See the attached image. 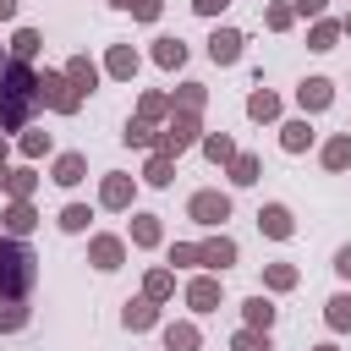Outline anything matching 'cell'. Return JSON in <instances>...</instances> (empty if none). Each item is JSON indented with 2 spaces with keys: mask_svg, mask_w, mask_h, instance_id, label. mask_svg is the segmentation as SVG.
I'll return each instance as SVG.
<instances>
[{
  "mask_svg": "<svg viewBox=\"0 0 351 351\" xmlns=\"http://www.w3.org/2000/svg\"><path fill=\"white\" fill-rule=\"evenodd\" d=\"M181 55H186V49H181L176 38H159V66H181Z\"/></svg>",
  "mask_w": 351,
  "mask_h": 351,
  "instance_id": "cb8c5ba5",
  "label": "cell"
},
{
  "mask_svg": "<svg viewBox=\"0 0 351 351\" xmlns=\"http://www.w3.org/2000/svg\"><path fill=\"white\" fill-rule=\"evenodd\" d=\"M132 11H137L143 22H154V16H159V0H132Z\"/></svg>",
  "mask_w": 351,
  "mask_h": 351,
  "instance_id": "836d02e7",
  "label": "cell"
},
{
  "mask_svg": "<svg viewBox=\"0 0 351 351\" xmlns=\"http://www.w3.org/2000/svg\"><path fill=\"white\" fill-rule=\"evenodd\" d=\"M170 258H176V263H197V258H203V247H176Z\"/></svg>",
  "mask_w": 351,
  "mask_h": 351,
  "instance_id": "d590c367",
  "label": "cell"
},
{
  "mask_svg": "<svg viewBox=\"0 0 351 351\" xmlns=\"http://www.w3.org/2000/svg\"><path fill=\"white\" fill-rule=\"evenodd\" d=\"M148 181H154V186H165V181H170V165H165V159H154V165H148Z\"/></svg>",
  "mask_w": 351,
  "mask_h": 351,
  "instance_id": "d6a6232c",
  "label": "cell"
},
{
  "mask_svg": "<svg viewBox=\"0 0 351 351\" xmlns=\"http://www.w3.org/2000/svg\"><path fill=\"white\" fill-rule=\"evenodd\" d=\"M38 82L49 88V104H55V110H77V93H71L60 77H38Z\"/></svg>",
  "mask_w": 351,
  "mask_h": 351,
  "instance_id": "52a82bcc",
  "label": "cell"
},
{
  "mask_svg": "<svg viewBox=\"0 0 351 351\" xmlns=\"http://www.w3.org/2000/svg\"><path fill=\"white\" fill-rule=\"evenodd\" d=\"M236 351H269V335H236Z\"/></svg>",
  "mask_w": 351,
  "mask_h": 351,
  "instance_id": "f546056e",
  "label": "cell"
},
{
  "mask_svg": "<svg viewBox=\"0 0 351 351\" xmlns=\"http://www.w3.org/2000/svg\"><path fill=\"white\" fill-rule=\"evenodd\" d=\"M313 49H335V27H318L313 33Z\"/></svg>",
  "mask_w": 351,
  "mask_h": 351,
  "instance_id": "e575fe53",
  "label": "cell"
},
{
  "mask_svg": "<svg viewBox=\"0 0 351 351\" xmlns=\"http://www.w3.org/2000/svg\"><path fill=\"white\" fill-rule=\"evenodd\" d=\"M186 143H192V121H176V126H170V137H165V148H170V154H181Z\"/></svg>",
  "mask_w": 351,
  "mask_h": 351,
  "instance_id": "e0dca14e",
  "label": "cell"
},
{
  "mask_svg": "<svg viewBox=\"0 0 351 351\" xmlns=\"http://www.w3.org/2000/svg\"><path fill=\"white\" fill-rule=\"evenodd\" d=\"M11 49H16V55H22V60H27V55H33V49H38V33H27V27H22V33H16V44H11Z\"/></svg>",
  "mask_w": 351,
  "mask_h": 351,
  "instance_id": "4316f807",
  "label": "cell"
},
{
  "mask_svg": "<svg viewBox=\"0 0 351 351\" xmlns=\"http://www.w3.org/2000/svg\"><path fill=\"white\" fill-rule=\"evenodd\" d=\"M104 203H110V208H126V203H132V186H126V176L104 181Z\"/></svg>",
  "mask_w": 351,
  "mask_h": 351,
  "instance_id": "4fadbf2b",
  "label": "cell"
},
{
  "mask_svg": "<svg viewBox=\"0 0 351 351\" xmlns=\"http://www.w3.org/2000/svg\"><path fill=\"white\" fill-rule=\"evenodd\" d=\"M38 99H44V88H38V77L27 71V60L22 55H0V132H16V126H27V115L38 110Z\"/></svg>",
  "mask_w": 351,
  "mask_h": 351,
  "instance_id": "6da1fadb",
  "label": "cell"
},
{
  "mask_svg": "<svg viewBox=\"0 0 351 351\" xmlns=\"http://www.w3.org/2000/svg\"><path fill=\"white\" fill-rule=\"evenodd\" d=\"M93 263H99V269H115V263H121V241L99 236V241H93Z\"/></svg>",
  "mask_w": 351,
  "mask_h": 351,
  "instance_id": "9c48e42d",
  "label": "cell"
},
{
  "mask_svg": "<svg viewBox=\"0 0 351 351\" xmlns=\"http://www.w3.org/2000/svg\"><path fill=\"white\" fill-rule=\"evenodd\" d=\"M230 258H236V247H230V241H208V247H203V263H219V269H225Z\"/></svg>",
  "mask_w": 351,
  "mask_h": 351,
  "instance_id": "ac0fdd59",
  "label": "cell"
},
{
  "mask_svg": "<svg viewBox=\"0 0 351 351\" xmlns=\"http://www.w3.org/2000/svg\"><path fill=\"white\" fill-rule=\"evenodd\" d=\"M71 82H77V88H93V66H88V60H71Z\"/></svg>",
  "mask_w": 351,
  "mask_h": 351,
  "instance_id": "83f0119b",
  "label": "cell"
},
{
  "mask_svg": "<svg viewBox=\"0 0 351 351\" xmlns=\"http://www.w3.org/2000/svg\"><path fill=\"white\" fill-rule=\"evenodd\" d=\"M324 165H329V170H346V165H351V137L329 143V148H324Z\"/></svg>",
  "mask_w": 351,
  "mask_h": 351,
  "instance_id": "7c38bea8",
  "label": "cell"
},
{
  "mask_svg": "<svg viewBox=\"0 0 351 351\" xmlns=\"http://www.w3.org/2000/svg\"><path fill=\"white\" fill-rule=\"evenodd\" d=\"M208 55H214V60H236V55H241V33H230V27H219V33L208 38Z\"/></svg>",
  "mask_w": 351,
  "mask_h": 351,
  "instance_id": "277c9868",
  "label": "cell"
},
{
  "mask_svg": "<svg viewBox=\"0 0 351 351\" xmlns=\"http://www.w3.org/2000/svg\"><path fill=\"white\" fill-rule=\"evenodd\" d=\"M11 11H16V0H0V16H11Z\"/></svg>",
  "mask_w": 351,
  "mask_h": 351,
  "instance_id": "60d3db41",
  "label": "cell"
},
{
  "mask_svg": "<svg viewBox=\"0 0 351 351\" xmlns=\"http://www.w3.org/2000/svg\"><path fill=\"white\" fill-rule=\"evenodd\" d=\"M5 225H11V236H27V230H33V208H27V203H11Z\"/></svg>",
  "mask_w": 351,
  "mask_h": 351,
  "instance_id": "5bb4252c",
  "label": "cell"
},
{
  "mask_svg": "<svg viewBox=\"0 0 351 351\" xmlns=\"http://www.w3.org/2000/svg\"><path fill=\"white\" fill-rule=\"evenodd\" d=\"M0 186H11V192H16V197H27V186H33V176H27V170H11V176H5V181H0Z\"/></svg>",
  "mask_w": 351,
  "mask_h": 351,
  "instance_id": "484cf974",
  "label": "cell"
},
{
  "mask_svg": "<svg viewBox=\"0 0 351 351\" xmlns=\"http://www.w3.org/2000/svg\"><path fill=\"white\" fill-rule=\"evenodd\" d=\"M126 324H132V329H148V324H154V307H148V302H126Z\"/></svg>",
  "mask_w": 351,
  "mask_h": 351,
  "instance_id": "d6986e66",
  "label": "cell"
},
{
  "mask_svg": "<svg viewBox=\"0 0 351 351\" xmlns=\"http://www.w3.org/2000/svg\"><path fill=\"white\" fill-rule=\"evenodd\" d=\"M115 5H132V0H115Z\"/></svg>",
  "mask_w": 351,
  "mask_h": 351,
  "instance_id": "b9f144b4",
  "label": "cell"
},
{
  "mask_svg": "<svg viewBox=\"0 0 351 351\" xmlns=\"http://www.w3.org/2000/svg\"><path fill=\"white\" fill-rule=\"evenodd\" d=\"M329 324L335 329H351V296H335L329 302Z\"/></svg>",
  "mask_w": 351,
  "mask_h": 351,
  "instance_id": "ffe728a7",
  "label": "cell"
},
{
  "mask_svg": "<svg viewBox=\"0 0 351 351\" xmlns=\"http://www.w3.org/2000/svg\"><path fill=\"white\" fill-rule=\"evenodd\" d=\"M307 143H313V126H307V121H291V126H285V148H291V154H302Z\"/></svg>",
  "mask_w": 351,
  "mask_h": 351,
  "instance_id": "8fae6325",
  "label": "cell"
},
{
  "mask_svg": "<svg viewBox=\"0 0 351 351\" xmlns=\"http://www.w3.org/2000/svg\"><path fill=\"white\" fill-rule=\"evenodd\" d=\"M27 324V307L22 302H5V313H0V329H22Z\"/></svg>",
  "mask_w": 351,
  "mask_h": 351,
  "instance_id": "603a6c76",
  "label": "cell"
},
{
  "mask_svg": "<svg viewBox=\"0 0 351 351\" xmlns=\"http://www.w3.org/2000/svg\"><path fill=\"white\" fill-rule=\"evenodd\" d=\"M186 296H192V307H197V313H208V307L219 302V285H214V280H197V285H192Z\"/></svg>",
  "mask_w": 351,
  "mask_h": 351,
  "instance_id": "30bf717a",
  "label": "cell"
},
{
  "mask_svg": "<svg viewBox=\"0 0 351 351\" xmlns=\"http://www.w3.org/2000/svg\"><path fill=\"white\" fill-rule=\"evenodd\" d=\"M258 225H263V230H269V236H280V241H285V236H291V214H285V208H280V203H269V208H263V214H258Z\"/></svg>",
  "mask_w": 351,
  "mask_h": 351,
  "instance_id": "5b68a950",
  "label": "cell"
},
{
  "mask_svg": "<svg viewBox=\"0 0 351 351\" xmlns=\"http://www.w3.org/2000/svg\"><path fill=\"white\" fill-rule=\"evenodd\" d=\"M110 71H115V77H132V71H137V55H132V49H115V55H110Z\"/></svg>",
  "mask_w": 351,
  "mask_h": 351,
  "instance_id": "44dd1931",
  "label": "cell"
},
{
  "mask_svg": "<svg viewBox=\"0 0 351 351\" xmlns=\"http://www.w3.org/2000/svg\"><path fill=\"white\" fill-rule=\"evenodd\" d=\"M225 214H230V197H225V192H197V197H192V219H197V225H219Z\"/></svg>",
  "mask_w": 351,
  "mask_h": 351,
  "instance_id": "3957f363",
  "label": "cell"
},
{
  "mask_svg": "<svg viewBox=\"0 0 351 351\" xmlns=\"http://www.w3.org/2000/svg\"><path fill=\"white\" fill-rule=\"evenodd\" d=\"M236 181H241V186L258 181V159H236Z\"/></svg>",
  "mask_w": 351,
  "mask_h": 351,
  "instance_id": "4dcf8cb0",
  "label": "cell"
},
{
  "mask_svg": "<svg viewBox=\"0 0 351 351\" xmlns=\"http://www.w3.org/2000/svg\"><path fill=\"white\" fill-rule=\"evenodd\" d=\"M247 324H258V329H269V324H274V307H269L263 296H252V302H247Z\"/></svg>",
  "mask_w": 351,
  "mask_h": 351,
  "instance_id": "2e32d148",
  "label": "cell"
},
{
  "mask_svg": "<svg viewBox=\"0 0 351 351\" xmlns=\"http://www.w3.org/2000/svg\"><path fill=\"white\" fill-rule=\"evenodd\" d=\"M247 110H252L258 121H269V115L280 110V99H274V93H252V104H247Z\"/></svg>",
  "mask_w": 351,
  "mask_h": 351,
  "instance_id": "7402d4cb",
  "label": "cell"
},
{
  "mask_svg": "<svg viewBox=\"0 0 351 351\" xmlns=\"http://www.w3.org/2000/svg\"><path fill=\"white\" fill-rule=\"evenodd\" d=\"M324 104H329V82L324 77H307L302 82V110H324Z\"/></svg>",
  "mask_w": 351,
  "mask_h": 351,
  "instance_id": "8992f818",
  "label": "cell"
},
{
  "mask_svg": "<svg viewBox=\"0 0 351 351\" xmlns=\"http://www.w3.org/2000/svg\"><path fill=\"white\" fill-rule=\"evenodd\" d=\"M208 159H230V137H208Z\"/></svg>",
  "mask_w": 351,
  "mask_h": 351,
  "instance_id": "1f68e13d",
  "label": "cell"
},
{
  "mask_svg": "<svg viewBox=\"0 0 351 351\" xmlns=\"http://www.w3.org/2000/svg\"><path fill=\"white\" fill-rule=\"evenodd\" d=\"M38 285V258L22 241H0V302H22Z\"/></svg>",
  "mask_w": 351,
  "mask_h": 351,
  "instance_id": "7a4b0ae2",
  "label": "cell"
},
{
  "mask_svg": "<svg viewBox=\"0 0 351 351\" xmlns=\"http://www.w3.org/2000/svg\"><path fill=\"white\" fill-rule=\"evenodd\" d=\"M335 269H340V274H351V247H340V258H335Z\"/></svg>",
  "mask_w": 351,
  "mask_h": 351,
  "instance_id": "f35d334b",
  "label": "cell"
},
{
  "mask_svg": "<svg viewBox=\"0 0 351 351\" xmlns=\"http://www.w3.org/2000/svg\"><path fill=\"white\" fill-rule=\"evenodd\" d=\"M55 181H60V186H71V181H82V159H77V154H66V159L55 165Z\"/></svg>",
  "mask_w": 351,
  "mask_h": 351,
  "instance_id": "9a60e30c",
  "label": "cell"
},
{
  "mask_svg": "<svg viewBox=\"0 0 351 351\" xmlns=\"http://www.w3.org/2000/svg\"><path fill=\"white\" fill-rule=\"evenodd\" d=\"M170 291V274H148V296H165Z\"/></svg>",
  "mask_w": 351,
  "mask_h": 351,
  "instance_id": "8d00e7d4",
  "label": "cell"
},
{
  "mask_svg": "<svg viewBox=\"0 0 351 351\" xmlns=\"http://www.w3.org/2000/svg\"><path fill=\"white\" fill-rule=\"evenodd\" d=\"M60 225H66V230H82V225H88V208H77V203H71V208L60 214Z\"/></svg>",
  "mask_w": 351,
  "mask_h": 351,
  "instance_id": "f1b7e54d",
  "label": "cell"
},
{
  "mask_svg": "<svg viewBox=\"0 0 351 351\" xmlns=\"http://www.w3.org/2000/svg\"><path fill=\"white\" fill-rule=\"evenodd\" d=\"M324 351H335V346H324Z\"/></svg>",
  "mask_w": 351,
  "mask_h": 351,
  "instance_id": "7bdbcfd3",
  "label": "cell"
},
{
  "mask_svg": "<svg viewBox=\"0 0 351 351\" xmlns=\"http://www.w3.org/2000/svg\"><path fill=\"white\" fill-rule=\"evenodd\" d=\"M219 5H225V0H197V11H203V16H214Z\"/></svg>",
  "mask_w": 351,
  "mask_h": 351,
  "instance_id": "ab89813d",
  "label": "cell"
},
{
  "mask_svg": "<svg viewBox=\"0 0 351 351\" xmlns=\"http://www.w3.org/2000/svg\"><path fill=\"white\" fill-rule=\"evenodd\" d=\"M165 346H170V351H197V329L170 324V329H165Z\"/></svg>",
  "mask_w": 351,
  "mask_h": 351,
  "instance_id": "ba28073f",
  "label": "cell"
},
{
  "mask_svg": "<svg viewBox=\"0 0 351 351\" xmlns=\"http://www.w3.org/2000/svg\"><path fill=\"white\" fill-rule=\"evenodd\" d=\"M296 11H307V16H318V11H324V0H296Z\"/></svg>",
  "mask_w": 351,
  "mask_h": 351,
  "instance_id": "74e56055",
  "label": "cell"
},
{
  "mask_svg": "<svg viewBox=\"0 0 351 351\" xmlns=\"http://www.w3.org/2000/svg\"><path fill=\"white\" fill-rule=\"evenodd\" d=\"M132 236H137V241L148 247V241H159V225H154L148 214H137V225H132Z\"/></svg>",
  "mask_w": 351,
  "mask_h": 351,
  "instance_id": "d4e9b609",
  "label": "cell"
}]
</instances>
